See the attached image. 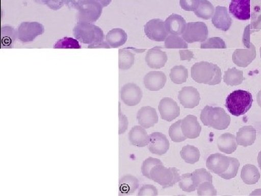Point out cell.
Returning <instances> with one entry per match:
<instances>
[{
	"label": "cell",
	"instance_id": "obj_10",
	"mask_svg": "<svg viewBox=\"0 0 261 196\" xmlns=\"http://www.w3.org/2000/svg\"><path fill=\"white\" fill-rule=\"evenodd\" d=\"M142 89L135 83H127L122 87L121 98L126 106H137L142 101Z\"/></svg>",
	"mask_w": 261,
	"mask_h": 196
},
{
	"label": "cell",
	"instance_id": "obj_18",
	"mask_svg": "<svg viewBox=\"0 0 261 196\" xmlns=\"http://www.w3.org/2000/svg\"><path fill=\"white\" fill-rule=\"evenodd\" d=\"M212 23L216 29H220L223 32L228 31L232 23V19L230 17L226 7L217 6L215 8Z\"/></svg>",
	"mask_w": 261,
	"mask_h": 196
},
{
	"label": "cell",
	"instance_id": "obj_14",
	"mask_svg": "<svg viewBox=\"0 0 261 196\" xmlns=\"http://www.w3.org/2000/svg\"><path fill=\"white\" fill-rule=\"evenodd\" d=\"M230 164V157L219 153L211 155L206 161V166L211 173L220 175L228 169Z\"/></svg>",
	"mask_w": 261,
	"mask_h": 196
},
{
	"label": "cell",
	"instance_id": "obj_21",
	"mask_svg": "<svg viewBox=\"0 0 261 196\" xmlns=\"http://www.w3.org/2000/svg\"><path fill=\"white\" fill-rule=\"evenodd\" d=\"M164 23L168 34L173 35H182L187 27L186 20L181 15L178 14L169 15Z\"/></svg>",
	"mask_w": 261,
	"mask_h": 196
},
{
	"label": "cell",
	"instance_id": "obj_49",
	"mask_svg": "<svg viewBox=\"0 0 261 196\" xmlns=\"http://www.w3.org/2000/svg\"><path fill=\"white\" fill-rule=\"evenodd\" d=\"M82 1L83 0H65V5L69 9L77 10Z\"/></svg>",
	"mask_w": 261,
	"mask_h": 196
},
{
	"label": "cell",
	"instance_id": "obj_30",
	"mask_svg": "<svg viewBox=\"0 0 261 196\" xmlns=\"http://www.w3.org/2000/svg\"><path fill=\"white\" fill-rule=\"evenodd\" d=\"M135 56L128 48H123L118 51V67L120 69H130L135 64Z\"/></svg>",
	"mask_w": 261,
	"mask_h": 196
},
{
	"label": "cell",
	"instance_id": "obj_17",
	"mask_svg": "<svg viewBox=\"0 0 261 196\" xmlns=\"http://www.w3.org/2000/svg\"><path fill=\"white\" fill-rule=\"evenodd\" d=\"M181 131L187 139H196L200 136L201 127L197 117L188 115L181 120Z\"/></svg>",
	"mask_w": 261,
	"mask_h": 196
},
{
	"label": "cell",
	"instance_id": "obj_20",
	"mask_svg": "<svg viewBox=\"0 0 261 196\" xmlns=\"http://www.w3.org/2000/svg\"><path fill=\"white\" fill-rule=\"evenodd\" d=\"M138 123L145 129L154 127L159 122V116L155 108L144 106L139 110L137 116Z\"/></svg>",
	"mask_w": 261,
	"mask_h": 196
},
{
	"label": "cell",
	"instance_id": "obj_50",
	"mask_svg": "<svg viewBox=\"0 0 261 196\" xmlns=\"http://www.w3.org/2000/svg\"><path fill=\"white\" fill-rule=\"evenodd\" d=\"M89 49H92V48H94V49H96V48H103V49L106 48V49H109L111 47H110V45L108 44L107 42L103 41L102 42L90 44V45H89Z\"/></svg>",
	"mask_w": 261,
	"mask_h": 196
},
{
	"label": "cell",
	"instance_id": "obj_29",
	"mask_svg": "<svg viewBox=\"0 0 261 196\" xmlns=\"http://www.w3.org/2000/svg\"><path fill=\"white\" fill-rule=\"evenodd\" d=\"M18 38V31L12 27H3L1 29V44L3 48H13Z\"/></svg>",
	"mask_w": 261,
	"mask_h": 196
},
{
	"label": "cell",
	"instance_id": "obj_28",
	"mask_svg": "<svg viewBox=\"0 0 261 196\" xmlns=\"http://www.w3.org/2000/svg\"><path fill=\"white\" fill-rule=\"evenodd\" d=\"M241 178L247 185H255L260 178L258 168L252 164H246L241 171Z\"/></svg>",
	"mask_w": 261,
	"mask_h": 196
},
{
	"label": "cell",
	"instance_id": "obj_12",
	"mask_svg": "<svg viewBox=\"0 0 261 196\" xmlns=\"http://www.w3.org/2000/svg\"><path fill=\"white\" fill-rule=\"evenodd\" d=\"M149 152L158 156H163L170 149V142L167 137L161 132H155L149 135L148 145Z\"/></svg>",
	"mask_w": 261,
	"mask_h": 196
},
{
	"label": "cell",
	"instance_id": "obj_57",
	"mask_svg": "<svg viewBox=\"0 0 261 196\" xmlns=\"http://www.w3.org/2000/svg\"><path fill=\"white\" fill-rule=\"evenodd\" d=\"M255 27H256L257 29H261V16H260L258 20H257V25Z\"/></svg>",
	"mask_w": 261,
	"mask_h": 196
},
{
	"label": "cell",
	"instance_id": "obj_34",
	"mask_svg": "<svg viewBox=\"0 0 261 196\" xmlns=\"http://www.w3.org/2000/svg\"><path fill=\"white\" fill-rule=\"evenodd\" d=\"M170 79L174 84H181L187 82L188 79V70L184 65H176L171 68L169 75Z\"/></svg>",
	"mask_w": 261,
	"mask_h": 196
},
{
	"label": "cell",
	"instance_id": "obj_55",
	"mask_svg": "<svg viewBox=\"0 0 261 196\" xmlns=\"http://www.w3.org/2000/svg\"><path fill=\"white\" fill-rule=\"evenodd\" d=\"M128 49L132 50V51H135V53H143V52H145L146 50L142 49V50H138V49H135V48L134 47H127Z\"/></svg>",
	"mask_w": 261,
	"mask_h": 196
},
{
	"label": "cell",
	"instance_id": "obj_51",
	"mask_svg": "<svg viewBox=\"0 0 261 196\" xmlns=\"http://www.w3.org/2000/svg\"><path fill=\"white\" fill-rule=\"evenodd\" d=\"M94 1L98 2V3H99L102 5L103 8H106V7H107L108 5L111 4L112 0H94Z\"/></svg>",
	"mask_w": 261,
	"mask_h": 196
},
{
	"label": "cell",
	"instance_id": "obj_24",
	"mask_svg": "<svg viewBox=\"0 0 261 196\" xmlns=\"http://www.w3.org/2000/svg\"><path fill=\"white\" fill-rule=\"evenodd\" d=\"M236 140L238 145L243 147L253 145L256 140V130L252 126H244L237 133Z\"/></svg>",
	"mask_w": 261,
	"mask_h": 196
},
{
	"label": "cell",
	"instance_id": "obj_39",
	"mask_svg": "<svg viewBox=\"0 0 261 196\" xmlns=\"http://www.w3.org/2000/svg\"><path fill=\"white\" fill-rule=\"evenodd\" d=\"M240 166V161L235 158L230 157V164L228 169L225 173L220 174L219 176L224 180H228L234 178L238 175L239 168Z\"/></svg>",
	"mask_w": 261,
	"mask_h": 196
},
{
	"label": "cell",
	"instance_id": "obj_46",
	"mask_svg": "<svg viewBox=\"0 0 261 196\" xmlns=\"http://www.w3.org/2000/svg\"><path fill=\"white\" fill-rule=\"evenodd\" d=\"M159 195V191L155 186L152 185H144L139 190V196H156Z\"/></svg>",
	"mask_w": 261,
	"mask_h": 196
},
{
	"label": "cell",
	"instance_id": "obj_9",
	"mask_svg": "<svg viewBox=\"0 0 261 196\" xmlns=\"http://www.w3.org/2000/svg\"><path fill=\"white\" fill-rule=\"evenodd\" d=\"M145 34L148 39L154 42H163L168 36L164 21L159 18L152 19L145 24Z\"/></svg>",
	"mask_w": 261,
	"mask_h": 196
},
{
	"label": "cell",
	"instance_id": "obj_7",
	"mask_svg": "<svg viewBox=\"0 0 261 196\" xmlns=\"http://www.w3.org/2000/svg\"><path fill=\"white\" fill-rule=\"evenodd\" d=\"M18 39L23 43L33 42L44 33V27L39 22H23L19 25Z\"/></svg>",
	"mask_w": 261,
	"mask_h": 196
},
{
	"label": "cell",
	"instance_id": "obj_40",
	"mask_svg": "<svg viewBox=\"0 0 261 196\" xmlns=\"http://www.w3.org/2000/svg\"><path fill=\"white\" fill-rule=\"evenodd\" d=\"M226 44L224 39L220 37H211L201 42V49H226Z\"/></svg>",
	"mask_w": 261,
	"mask_h": 196
},
{
	"label": "cell",
	"instance_id": "obj_54",
	"mask_svg": "<svg viewBox=\"0 0 261 196\" xmlns=\"http://www.w3.org/2000/svg\"><path fill=\"white\" fill-rule=\"evenodd\" d=\"M257 102L258 106L261 108V90L259 91L257 94Z\"/></svg>",
	"mask_w": 261,
	"mask_h": 196
},
{
	"label": "cell",
	"instance_id": "obj_11",
	"mask_svg": "<svg viewBox=\"0 0 261 196\" xmlns=\"http://www.w3.org/2000/svg\"><path fill=\"white\" fill-rule=\"evenodd\" d=\"M159 111L162 119L168 122L176 119L181 112L177 103L171 97H163L160 101Z\"/></svg>",
	"mask_w": 261,
	"mask_h": 196
},
{
	"label": "cell",
	"instance_id": "obj_3",
	"mask_svg": "<svg viewBox=\"0 0 261 196\" xmlns=\"http://www.w3.org/2000/svg\"><path fill=\"white\" fill-rule=\"evenodd\" d=\"M200 119L206 127L224 130L229 126L231 118L224 108L206 106L201 111Z\"/></svg>",
	"mask_w": 261,
	"mask_h": 196
},
{
	"label": "cell",
	"instance_id": "obj_41",
	"mask_svg": "<svg viewBox=\"0 0 261 196\" xmlns=\"http://www.w3.org/2000/svg\"><path fill=\"white\" fill-rule=\"evenodd\" d=\"M178 186L183 191L191 192L197 190V187L194 185L192 175L190 173L183 174L181 175V180L178 182Z\"/></svg>",
	"mask_w": 261,
	"mask_h": 196
},
{
	"label": "cell",
	"instance_id": "obj_52",
	"mask_svg": "<svg viewBox=\"0 0 261 196\" xmlns=\"http://www.w3.org/2000/svg\"><path fill=\"white\" fill-rule=\"evenodd\" d=\"M38 4L47 5L50 0H34Z\"/></svg>",
	"mask_w": 261,
	"mask_h": 196
},
{
	"label": "cell",
	"instance_id": "obj_6",
	"mask_svg": "<svg viewBox=\"0 0 261 196\" xmlns=\"http://www.w3.org/2000/svg\"><path fill=\"white\" fill-rule=\"evenodd\" d=\"M181 37L185 42L190 44L203 42L208 37V29L203 22H190L187 23L186 29Z\"/></svg>",
	"mask_w": 261,
	"mask_h": 196
},
{
	"label": "cell",
	"instance_id": "obj_33",
	"mask_svg": "<svg viewBox=\"0 0 261 196\" xmlns=\"http://www.w3.org/2000/svg\"><path fill=\"white\" fill-rule=\"evenodd\" d=\"M194 13L197 18L209 20L214 16L215 8L214 5L207 0H200L198 8Z\"/></svg>",
	"mask_w": 261,
	"mask_h": 196
},
{
	"label": "cell",
	"instance_id": "obj_15",
	"mask_svg": "<svg viewBox=\"0 0 261 196\" xmlns=\"http://www.w3.org/2000/svg\"><path fill=\"white\" fill-rule=\"evenodd\" d=\"M168 61L166 53L161 51V47H154L149 50L145 57V62L149 68L161 69L166 65Z\"/></svg>",
	"mask_w": 261,
	"mask_h": 196
},
{
	"label": "cell",
	"instance_id": "obj_32",
	"mask_svg": "<svg viewBox=\"0 0 261 196\" xmlns=\"http://www.w3.org/2000/svg\"><path fill=\"white\" fill-rule=\"evenodd\" d=\"M180 155L182 159L190 164H195L199 161L200 158V152L199 149L195 146L190 145L184 146L180 152Z\"/></svg>",
	"mask_w": 261,
	"mask_h": 196
},
{
	"label": "cell",
	"instance_id": "obj_38",
	"mask_svg": "<svg viewBox=\"0 0 261 196\" xmlns=\"http://www.w3.org/2000/svg\"><path fill=\"white\" fill-rule=\"evenodd\" d=\"M55 49H80V42L71 37H64L57 41L54 44Z\"/></svg>",
	"mask_w": 261,
	"mask_h": 196
},
{
	"label": "cell",
	"instance_id": "obj_19",
	"mask_svg": "<svg viewBox=\"0 0 261 196\" xmlns=\"http://www.w3.org/2000/svg\"><path fill=\"white\" fill-rule=\"evenodd\" d=\"M229 13L238 20H249L250 18V0H231Z\"/></svg>",
	"mask_w": 261,
	"mask_h": 196
},
{
	"label": "cell",
	"instance_id": "obj_58",
	"mask_svg": "<svg viewBox=\"0 0 261 196\" xmlns=\"http://www.w3.org/2000/svg\"><path fill=\"white\" fill-rule=\"evenodd\" d=\"M260 57H261V47H260Z\"/></svg>",
	"mask_w": 261,
	"mask_h": 196
},
{
	"label": "cell",
	"instance_id": "obj_31",
	"mask_svg": "<svg viewBox=\"0 0 261 196\" xmlns=\"http://www.w3.org/2000/svg\"><path fill=\"white\" fill-rule=\"evenodd\" d=\"M244 76L243 70L237 69L236 68H228L225 71L224 82L226 85L238 86L243 83Z\"/></svg>",
	"mask_w": 261,
	"mask_h": 196
},
{
	"label": "cell",
	"instance_id": "obj_45",
	"mask_svg": "<svg viewBox=\"0 0 261 196\" xmlns=\"http://www.w3.org/2000/svg\"><path fill=\"white\" fill-rule=\"evenodd\" d=\"M119 127H118V135H123L126 132L128 127V118L126 115L121 112V103H119Z\"/></svg>",
	"mask_w": 261,
	"mask_h": 196
},
{
	"label": "cell",
	"instance_id": "obj_16",
	"mask_svg": "<svg viewBox=\"0 0 261 196\" xmlns=\"http://www.w3.org/2000/svg\"><path fill=\"white\" fill-rule=\"evenodd\" d=\"M143 82L146 89L149 91H159L166 85L167 77L163 71L153 70L145 76Z\"/></svg>",
	"mask_w": 261,
	"mask_h": 196
},
{
	"label": "cell",
	"instance_id": "obj_44",
	"mask_svg": "<svg viewBox=\"0 0 261 196\" xmlns=\"http://www.w3.org/2000/svg\"><path fill=\"white\" fill-rule=\"evenodd\" d=\"M200 0H180L179 5L184 10L195 12L200 5Z\"/></svg>",
	"mask_w": 261,
	"mask_h": 196
},
{
	"label": "cell",
	"instance_id": "obj_13",
	"mask_svg": "<svg viewBox=\"0 0 261 196\" xmlns=\"http://www.w3.org/2000/svg\"><path fill=\"white\" fill-rule=\"evenodd\" d=\"M178 99L183 107L194 108L200 104V92L195 87H185L178 92Z\"/></svg>",
	"mask_w": 261,
	"mask_h": 196
},
{
	"label": "cell",
	"instance_id": "obj_35",
	"mask_svg": "<svg viewBox=\"0 0 261 196\" xmlns=\"http://www.w3.org/2000/svg\"><path fill=\"white\" fill-rule=\"evenodd\" d=\"M164 42V47L166 49H187L188 47L187 42L178 35L169 34Z\"/></svg>",
	"mask_w": 261,
	"mask_h": 196
},
{
	"label": "cell",
	"instance_id": "obj_5",
	"mask_svg": "<svg viewBox=\"0 0 261 196\" xmlns=\"http://www.w3.org/2000/svg\"><path fill=\"white\" fill-rule=\"evenodd\" d=\"M103 7L94 0H83L79 6L77 20L78 22L94 23L100 18Z\"/></svg>",
	"mask_w": 261,
	"mask_h": 196
},
{
	"label": "cell",
	"instance_id": "obj_43",
	"mask_svg": "<svg viewBox=\"0 0 261 196\" xmlns=\"http://www.w3.org/2000/svg\"><path fill=\"white\" fill-rule=\"evenodd\" d=\"M197 194L199 195H217V190L215 188L212 182H204L201 183L198 187H197Z\"/></svg>",
	"mask_w": 261,
	"mask_h": 196
},
{
	"label": "cell",
	"instance_id": "obj_2",
	"mask_svg": "<svg viewBox=\"0 0 261 196\" xmlns=\"http://www.w3.org/2000/svg\"><path fill=\"white\" fill-rule=\"evenodd\" d=\"M252 103L253 99L250 92L238 89L228 94L225 106L232 116L238 117L248 112Z\"/></svg>",
	"mask_w": 261,
	"mask_h": 196
},
{
	"label": "cell",
	"instance_id": "obj_8",
	"mask_svg": "<svg viewBox=\"0 0 261 196\" xmlns=\"http://www.w3.org/2000/svg\"><path fill=\"white\" fill-rule=\"evenodd\" d=\"M173 168H167L163 163H159L151 169L149 180L159 184L163 188H168L173 186Z\"/></svg>",
	"mask_w": 261,
	"mask_h": 196
},
{
	"label": "cell",
	"instance_id": "obj_4",
	"mask_svg": "<svg viewBox=\"0 0 261 196\" xmlns=\"http://www.w3.org/2000/svg\"><path fill=\"white\" fill-rule=\"evenodd\" d=\"M73 34L79 42L84 44L90 45L104 41L103 31L92 23L78 22L73 28Z\"/></svg>",
	"mask_w": 261,
	"mask_h": 196
},
{
	"label": "cell",
	"instance_id": "obj_26",
	"mask_svg": "<svg viewBox=\"0 0 261 196\" xmlns=\"http://www.w3.org/2000/svg\"><path fill=\"white\" fill-rule=\"evenodd\" d=\"M236 136L231 133H224L220 136L217 140V146L221 152L226 154H233L238 149Z\"/></svg>",
	"mask_w": 261,
	"mask_h": 196
},
{
	"label": "cell",
	"instance_id": "obj_42",
	"mask_svg": "<svg viewBox=\"0 0 261 196\" xmlns=\"http://www.w3.org/2000/svg\"><path fill=\"white\" fill-rule=\"evenodd\" d=\"M159 163H163L162 161L159 159H154V158L149 157L146 159L142 163L141 166V172H142L143 176L145 178H150V171L152 168Z\"/></svg>",
	"mask_w": 261,
	"mask_h": 196
},
{
	"label": "cell",
	"instance_id": "obj_1",
	"mask_svg": "<svg viewBox=\"0 0 261 196\" xmlns=\"http://www.w3.org/2000/svg\"><path fill=\"white\" fill-rule=\"evenodd\" d=\"M191 77L197 83L217 85L221 82V70L219 65L214 63L199 62L192 65Z\"/></svg>",
	"mask_w": 261,
	"mask_h": 196
},
{
	"label": "cell",
	"instance_id": "obj_48",
	"mask_svg": "<svg viewBox=\"0 0 261 196\" xmlns=\"http://www.w3.org/2000/svg\"><path fill=\"white\" fill-rule=\"evenodd\" d=\"M64 5L65 0H50L47 6H48V8H50L51 10L56 11V10H60L63 8Z\"/></svg>",
	"mask_w": 261,
	"mask_h": 196
},
{
	"label": "cell",
	"instance_id": "obj_36",
	"mask_svg": "<svg viewBox=\"0 0 261 196\" xmlns=\"http://www.w3.org/2000/svg\"><path fill=\"white\" fill-rule=\"evenodd\" d=\"M192 180H193L194 185L196 187L199 186L201 183L204 182H213L212 175L205 168H198L196 169L191 174Z\"/></svg>",
	"mask_w": 261,
	"mask_h": 196
},
{
	"label": "cell",
	"instance_id": "obj_22",
	"mask_svg": "<svg viewBox=\"0 0 261 196\" xmlns=\"http://www.w3.org/2000/svg\"><path fill=\"white\" fill-rule=\"evenodd\" d=\"M256 57V51L253 44L250 49H238L233 53L232 61L240 67L248 66Z\"/></svg>",
	"mask_w": 261,
	"mask_h": 196
},
{
	"label": "cell",
	"instance_id": "obj_27",
	"mask_svg": "<svg viewBox=\"0 0 261 196\" xmlns=\"http://www.w3.org/2000/svg\"><path fill=\"white\" fill-rule=\"evenodd\" d=\"M128 35L122 29H113L110 31L106 35V42L110 47L117 48L121 47L126 42Z\"/></svg>",
	"mask_w": 261,
	"mask_h": 196
},
{
	"label": "cell",
	"instance_id": "obj_25",
	"mask_svg": "<svg viewBox=\"0 0 261 196\" xmlns=\"http://www.w3.org/2000/svg\"><path fill=\"white\" fill-rule=\"evenodd\" d=\"M140 187L138 179L132 175H126L120 179L119 195H130Z\"/></svg>",
	"mask_w": 261,
	"mask_h": 196
},
{
	"label": "cell",
	"instance_id": "obj_23",
	"mask_svg": "<svg viewBox=\"0 0 261 196\" xmlns=\"http://www.w3.org/2000/svg\"><path fill=\"white\" fill-rule=\"evenodd\" d=\"M128 140L132 145L137 148H145L148 145L149 135L142 126L132 127L128 133Z\"/></svg>",
	"mask_w": 261,
	"mask_h": 196
},
{
	"label": "cell",
	"instance_id": "obj_47",
	"mask_svg": "<svg viewBox=\"0 0 261 196\" xmlns=\"http://www.w3.org/2000/svg\"><path fill=\"white\" fill-rule=\"evenodd\" d=\"M179 54L181 61H190L193 59L194 56H194L193 52L189 51L187 49L180 50Z\"/></svg>",
	"mask_w": 261,
	"mask_h": 196
},
{
	"label": "cell",
	"instance_id": "obj_37",
	"mask_svg": "<svg viewBox=\"0 0 261 196\" xmlns=\"http://www.w3.org/2000/svg\"><path fill=\"white\" fill-rule=\"evenodd\" d=\"M181 120L175 122L171 127H170L169 133L170 138L173 142H181L187 140V137L184 135L183 132L181 131Z\"/></svg>",
	"mask_w": 261,
	"mask_h": 196
},
{
	"label": "cell",
	"instance_id": "obj_53",
	"mask_svg": "<svg viewBox=\"0 0 261 196\" xmlns=\"http://www.w3.org/2000/svg\"><path fill=\"white\" fill-rule=\"evenodd\" d=\"M250 195H261V189H257L250 194Z\"/></svg>",
	"mask_w": 261,
	"mask_h": 196
},
{
	"label": "cell",
	"instance_id": "obj_56",
	"mask_svg": "<svg viewBox=\"0 0 261 196\" xmlns=\"http://www.w3.org/2000/svg\"><path fill=\"white\" fill-rule=\"evenodd\" d=\"M257 163H258L259 167L261 168V151L259 152L258 156H257Z\"/></svg>",
	"mask_w": 261,
	"mask_h": 196
}]
</instances>
